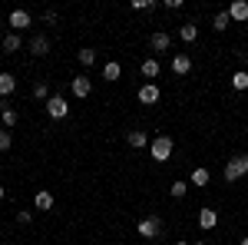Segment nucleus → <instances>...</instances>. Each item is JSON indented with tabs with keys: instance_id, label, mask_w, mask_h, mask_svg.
<instances>
[{
	"instance_id": "33",
	"label": "nucleus",
	"mask_w": 248,
	"mask_h": 245,
	"mask_svg": "<svg viewBox=\"0 0 248 245\" xmlns=\"http://www.w3.org/2000/svg\"><path fill=\"white\" fill-rule=\"evenodd\" d=\"M238 245H248V235H245V239H242V242H238Z\"/></svg>"
},
{
	"instance_id": "32",
	"label": "nucleus",
	"mask_w": 248,
	"mask_h": 245,
	"mask_svg": "<svg viewBox=\"0 0 248 245\" xmlns=\"http://www.w3.org/2000/svg\"><path fill=\"white\" fill-rule=\"evenodd\" d=\"M192 245H209V242H205V239H195V242H192Z\"/></svg>"
},
{
	"instance_id": "3",
	"label": "nucleus",
	"mask_w": 248,
	"mask_h": 245,
	"mask_svg": "<svg viewBox=\"0 0 248 245\" xmlns=\"http://www.w3.org/2000/svg\"><path fill=\"white\" fill-rule=\"evenodd\" d=\"M136 232H139L142 239H159V235H162V219H159V215H146V219L136 222Z\"/></svg>"
},
{
	"instance_id": "11",
	"label": "nucleus",
	"mask_w": 248,
	"mask_h": 245,
	"mask_svg": "<svg viewBox=\"0 0 248 245\" xmlns=\"http://www.w3.org/2000/svg\"><path fill=\"white\" fill-rule=\"evenodd\" d=\"M229 17L238 20V23H248V0H235L229 7Z\"/></svg>"
},
{
	"instance_id": "18",
	"label": "nucleus",
	"mask_w": 248,
	"mask_h": 245,
	"mask_svg": "<svg viewBox=\"0 0 248 245\" xmlns=\"http://www.w3.org/2000/svg\"><path fill=\"white\" fill-rule=\"evenodd\" d=\"M17 90V80H14V73H0V96H10Z\"/></svg>"
},
{
	"instance_id": "13",
	"label": "nucleus",
	"mask_w": 248,
	"mask_h": 245,
	"mask_svg": "<svg viewBox=\"0 0 248 245\" xmlns=\"http://www.w3.org/2000/svg\"><path fill=\"white\" fill-rule=\"evenodd\" d=\"M30 23H33V20H30L27 10H10V27H14V30H27Z\"/></svg>"
},
{
	"instance_id": "6",
	"label": "nucleus",
	"mask_w": 248,
	"mask_h": 245,
	"mask_svg": "<svg viewBox=\"0 0 248 245\" xmlns=\"http://www.w3.org/2000/svg\"><path fill=\"white\" fill-rule=\"evenodd\" d=\"M159 86H155V83H142V86H139V93H136V99H139V103H146V106H155V103H159Z\"/></svg>"
},
{
	"instance_id": "26",
	"label": "nucleus",
	"mask_w": 248,
	"mask_h": 245,
	"mask_svg": "<svg viewBox=\"0 0 248 245\" xmlns=\"http://www.w3.org/2000/svg\"><path fill=\"white\" fill-rule=\"evenodd\" d=\"M50 86H46V83H33V99H40V103H46V99H50Z\"/></svg>"
},
{
	"instance_id": "7",
	"label": "nucleus",
	"mask_w": 248,
	"mask_h": 245,
	"mask_svg": "<svg viewBox=\"0 0 248 245\" xmlns=\"http://www.w3.org/2000/svg\"><path fill=\"white\" fill-rule=\"evenodd\" d=\"M149 47H153L155 53H169V47H172V37L166 33V30H155L153 37H149Z\"/></svg>"
},
{
	"instance_id": "24",
	"label": "nucleus",
	"mask_w": 248,
	"mask_h": 245,
	"mask_svg": "<svg viewBox=\"0 0 248 245\" xmlns=\"http://www.w3.org/2000/svg\"><path fill=\"white\" fill-rule=\"evenodd\" d=\"M186 192H189V182H182V179L169 186V196H172V199H186Z\"/></svg>"
},
{
	"instance_id": "30",
	"label": "nucleus",
	"mask_w": 248,
	"mask_h": 245,
	"mask_svg": "<svg viewBox=\"0 0 248 245\" xmlns=\"http://www.w3.org/2000/svg\"><path fill=\"white\" fill-rule=\"evenodd\" d=\"M162 7H166V10H179V7H182V0H166Z\"/></svg>"
},
{
	"instance_id": "27",
	"label": "nucleus",
	"mask_w": 248,
	"mask_h": 245,
	"mask_svg": "<svg viewBox=\"0 0 248 245\" xmlns=\"http://www.w3.org/2000/svg\"><path fill=\"white\" fill-rule=\"evenodd\" d=\"M10 146H14V132H10V130H0V152H7Z\"/></svg>"
},
{
	"instance_id": "23",
	"label": "nucleus",
	"mask_w": 248,
	"mask_h": 245,
	"mask_svg": "<svg viewBox=\"0 0 248 245\" xmlns=\"http://www.w3.org/2000/svg\"><path fill=\"white\" fill-rule=\"evenodd\" d=\"M20 47H23V43H20L17 33H7V37H3V50H7V53H17Z\"/></svg>"
},
{
	"instance_id": "5",
	"label": "nucleus",
	"mask_w": 248,
	"mask_h": 245,
	"mask_svg": "<svg viewBox=\"0 0 248 245\" xmlns=\"http://www.w3.org/2000/svg\"><path fill=\"white\" fill-rule=\"evenodd\" d=\"M70 90H73V96H77V99H86V96L93 93V80H90V76H73V80H70Z\"/></svg>"
},
{
	"instance_id": "25",
	"label": "nucleus",
	"mask_w": 248,
	"mask_h": 245,
	"mask_svg": "<svg viewBox=\"0 0 248 245\" xmlns=\"http://www.w3.org/2000/svg\"><path fill=\"white\" fill-rule=\"evenodd\" d=\"M232 90H238V93L248 90V73H245V70H238V73L232 76Z\"/></svg>"
},
{
	"instance_id": "12",
	"label": "nucleus",
	"mask_w": 248,
	"mask_h": 245,
	"mask_svg": "<svg viewBox=\"0 0 248 245\" xmlns=\"http://www.w3.org/2000/svg\"><path fill=\"white\" fill-rule=\"evenodd\" d=\"M33 206H37L40 212H50V209H53V192H50V189H40L37 196H33Z\"/></svg>"
},
{
	"instance_id": "19",
	"label": "nucleus",
	"mask_w": 248,
	"mask_h": 245,
	"mask_svg": "<svg viewBox=\"0 0 248 245\" xmlns=\"http://www.w3.org/2000/svg\"><path fill=\"white\" fill-rule=\"evenodd\" d=\"M179 37L186 40V43H195V40H199V27H195V23H182V27H179Z\"/></svg>"
},
{
	"instance_id": "17",
	"label": "nucleus",
	"mask_w": 248,
	"mask_h": 245,
	"mask_svg": "<svg viewBox=\"0 0 248 245\" xmlns=\"http://www.w3.org/2000/svg\"><path fill=\"white\" fill-rule=\"evenodd\" d=\"M30 53H37V57H46V53H50V40L37 33V37L30 40Z\"/></svg>"
},
{
	"instance_id": "2",
	"label": "nucleus",
	"mask_w": 248,
	"mask_h": 245,
	"mask_svg": "<svg viewBox=\"0 0 248 245\" xmlns=\"http://www.w3.org/2000/svg\"><path fill=\"white\" fill-rule=\"evenodd\" d=\"M172 149H175V143H172V136L169 132H159L153 143H149V152H153V159L155 163H166L172 156Z\"/></svg>"
},
{
	"instance_id": "9",
	"label": "nucleus",
	"mask_w": 248,
	"mask_h": 245,
	"mask_svg": "<svg viewBox=\"0 0 248 245\" xmlns=\"http://www.w3.org/2000/svg\"><path fill=\"white\" fill-rule=\"evenodd\" d=\"M126 143H129L133 149H146V146H149L153 139H149V136H146L142 130H129V132H126Z\"/></svg>"
},
{
	"instance_id": "1",
	"label": "nucleus",
	"mask_w": 248,
	"mask_h": 245,
	"mask_svg": "<svg viewBox=\"0 0 248 245\" xmlns=\"http://www.w3.org/2000/svg\"><path fill=\"white\" fill-rule=\"evenodd\" d=\"M242 176H248V156H232L229 163H225V169H222V179L225 182H238Z\"/></svg>"
},
{
	"instance_id": "14",
	"label": "nucleus",
	"mask_w": 248,
	"mask_h": 245,
	"mask_svg": "<svg viewBox=\"0 0 248 245\" xmlns=\"http://www.w3.org/2000/svg\"><path fill=\"white\" fill-rule=\"evenodd\" d=\"M17 110H14V106H7V103H3V110H0V123H3V130H14V126H17Z\"/></svg>"
},
{
	"instance_id": "8",
	"label": "nucleus",
	"mask_w": 248,
	"mask_h": 245,
	"mask_svg": "<svg viewBox=\"0 0 248 245\" xmlns=\"http://www.w3.org/2000/svg\"><path fill=\"white\" fill-rule=\"evenodd\" d=\"M192 70V57L189 53H175V57H172V73L175 76H186Z\"/></svg>"
},
{
	"instance_id": "16",
	"label": "nucleus",
	"mask_w": 248,
	"mask_h": 245,
	"mask_svg": "<svg viewBox=\"0 0 248 245\" xmlns=\"http://www.w3.org/2000/svg\"><path fill=\"white\" fill-rule=\"evenodd\" d=\"M209 179H212V172L205 169V166H199V169H192L189 186H209Z\"/></svg>"
},
{
	"instance_id": "15",
	"label": "nucleus",
	"mask_w": 248,
	"mask_h": 245,
	"mask_svg": "<svg viewBox=\"0 0 248 245\" xmlns=\"http://www.w3.org/2000/svg\"><path fill=\"white\" fill-rule=\"evenodd\" d=\"M162 73V66H159V60L155 57H149V60H142V76H146V80H149V83H153L155 76Z\"/></svg>"
},
{
	"instance_id": "28",
	"label": "nucleus",
	"mask_w": 248,
	"mask_h": 245,
	"mask_svg": "<svg viewBox=\"0 0 248 245\" xmlns=\"http://www.w3.org/2000/svg\"><path fill=\"white\" fill-rule=\"evenodd\" d=\"M153 0H133V10H153Z\"/></svg>"
},
{
	"instance_id": "22",
	"label": "nucleus",
	"mask_w": 248,
	"mask_h": 245,
	"mask_svg": "<svg viewBox=\"0 0 248 245\" xmlns=\"http://www.w3.org/2000/svg\"><path fill=\"white\" fill-rule=\"evenodd\" d=\"M77 60L83 63V66H93V63H96V50H93V47H83V50L77 53Z\"/></svg>"
},
{
	"instance_id": "35",
	"label": "nucleus",
	"mask_w": 248,
	"mask_h": 245,
	"mask_svg": "<svg viewBox=\"0 0 248 245\" xmlns=\"http://www.w3.org/2000/svg\"><path fill=\"white\" fill-rule=\"evenodd\" d=\"M175 245H189V242H175Z\"/></svg>"
},
{
	"instance_id": "20",
	"label": "nucleus",
	"mask_w": 248,
	"mask_h": 245,
	"mask_svg": "<svg viewBox=\"0 0 248 245\" xmlns=\"http://www.w3.org/2000/svg\"><path fill=\"white\" fill-rule=\"evenodd\" d=\"M229 23H232V17H229V10H218L215 17H212V27L222 33V30H229Z\"/></svg>"
},
{
	"instance_id": "29",
	"label": "nucleus",
	"mask_w": 248,
	"mask_h": 245,
	"mask_svg": "<svg viewBox=\"0 0 248 245\" xmlns=\"http://www.w3.org/2000/svg\"><path fill=\"white\" fill-rule=\"evenodd\" d=\"M17 222L20 226H30L33 222V212H17Z\"/></svg>"
},
{
	"instance_id": "4",
	"label": "nucleus",
	"mask_w": 248,
	"mask_h": 245,
	"mask_svg": "<svg viewBox=\"0 0 248 245\" xmlns=\"http://www.w3.org/2000/svg\"><path fill=\"white\" fill-rule=\"evenodd\" d=\"M46 116H50V119H66V116H70V103L60 93H53L46 99Z\"/></svg>"
},
{
	"instance_id": "21",
	"label": "nucleus",
	"mask_w": 248,
	"mask_h": 245,
	"mask_svg": "<svg viewBox=\"0 0 248 245\" xmlns=\"http://www.w3.org/2000/svg\"><path fill=\"white\" fill-rule=\"evenodd\" d=\"M119 73H123V66H119L116 60H109V63H103V80H119Z\"/></svg>"
},
{
	"instance_id": "31",
	"label": "nucleus",
	"mask_w": 248,
	"mask_h": 245,
	"mask_svg": "<svg viewBox=\"0 0 248 245\" xmlns=\"http://www.w3.org/2000/svg\"><path fill=\"white\" fill-rule=\"evenodd\" d=\"M43 20L46 23H57V10H43Z\"/></svg>"
},
{
	"instance_id": "10",
	"label": "nucleus",
	"mask_w": 248,
	"mask_h": 245,
	"mask_svg": "<svg viewBox=\"0 0 248 245\" xmlns=\"http://www.w3.org/2000/svg\"><path fill=\"white\" fill-rule=\"evenodd\" d=\"M215 226H218V212H215V209H199V229L209 232V229H215Z\"/></svg>"
},
{
	"instance_id": "34",
	"label": "nucleus",
	"mask_w": 248,
	"mask_h": 245,
	"mask_svg": "<svg viewBox=\"0 0 248 245\" xmlns=\"http://www.w3.org/2000/svg\"><path fill=\"white\" fill-rule=\"evenodd\" d=\"M0 199H3V186H0Z\"/></svg>"
}]
</instances>
